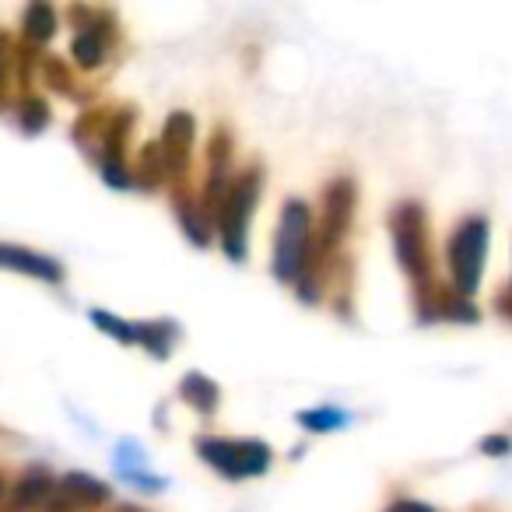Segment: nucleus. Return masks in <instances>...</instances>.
<instances>
[{"label":"nucleus","instance_id":"nucleus-1","mask_svg":"<svg viewBox=\"0 0 512 512\" xmlns=\"http://www.w3.org/2000/svg\"><path fill=\"white\" fill-rule=\"evenodd\" d=\"M309 246H313V214L302 200H285L278 221V239H274V278L281 285H299L309 264Z\"/></svg>","mask_w":512,"mask_h":512},{"label":"nucleus","instance_id":"nucleus-2","mask_svg":"<svg viewBox=\"0 0 512 512\" xmlns=\"http://www.w3.org/2000/svg\"><path fill=\"white\" fill-rule=\"evenodd\" d=\"M488 239L491 228L488 218L481 214H470L449 235V274H453V288L470 299V295L481 288V274H484V260H488Z\"/></svg>","mask_w":512,"mask_h":512},{"label":"nucleus","instance_id":"nucleus-3","mask_svg":"<svg viewBox=\"0 0 512 512\" xmlns=\"http://www.w3.org/2000/svg\"><path fill=\"white\" fill-rule=\"evenodd\" d=\"M260 200V169H246L228 183L225 200L218 211V232L228 260L242 264L246 260V239H249V218Z\"/></svg>","mask_w":512,"mask_h":512},{"label":"nucleus","instance_id":"nucleus-4","mask_svg":"<svg viewBox=\"0 0 512 512\" xmlns=\"http://www.w3.org/2000/svg\"><path fill=\"white\" fill-rule=\"evenodd\" d=\"M197 456L214 467L218 474H225L228 481H242V477H256L271 467V446L260 439H218V435H200Z\"/></svg>","mask_w":512,"mask_h":512},{"label":"nucleus","instance_id":"nucleus-5","mask_svg":"<svg viewBox=\"0 0 512 512\" xmlns=\"http://www.w3.org/2000/svg\"><path fill=\"white\" fill-rule=\"evenodd\" d=\"M390 235L397 264L414 278V285L428 281V218L418 200H404L390 214Z\"/></svg>","mask_w":512,"mask_h":512},{"label":"nucleus","instance_id":"nucleus-6","mask_svg":"<svg viewBox=\"0 0 512 512\" xmlns=\"http://www.w3.org/2000/svg\"><path fill=\"white\" fill-rule=\"evenodd\" d=\"M351 214H355V183L341 176L323 190V214H320L323 246H337L341 242V235L351 225Z\"/></svg>","mask_w":512,"mask_h":512},{"label":"nucleus","instance_id":"nucleus-7","mask_svg":"<svg viewBox=\"0 0 512 512\" xmlns=\"http://www.w3.org/2000/svg\"><path fill=\"white\" fill-rule=\"evenodd\" d=\"M418 292H428V299H421L418 295V309H421L425 320H449V323H474L477 320V309L470 306V299H463L453 285L442 288L428 278L418 285Z\"/></svg>","mask_w":512,"mask_h":512},{"label":"nucleus","instance_id":"nucleus-8","mask_svg":"<svg viewBox=\"0 0 512 512\" xmlns=\"http://www.w3.org/2000/svg\"><path fill=\"white\" fill-rule=\"evenodd\" d=\"M162 162H165V176H183L186 165H190V151H193V120L190 113H172L165 120L162 130Z\"/></svg>","mask_w":512,"mask_h":512},{"label":"nucleus","instance_id":"nucleus-9","mask_svg":"<svg viewBox=\"0 0 512 512\" xmlns=\"http://www.w3.org/2000/svg\"><path fill=\"white\" fill-rule=\"evenodd\" d=\"M0 267H4V271L29 274V278H39V281H50V285L64 281V267H60L57 260L36 253V249L11 246V242H0Z\"/></svg>","mask_w":512,"mask_h":512},{"label":"nucleus","instance_id":"nucleus-10","mask_svg":"<svg viewBox=\"0 0 512 512\" xmlns=\"http://www.w3.org/2000/svg\"><path fill=\"white\" fill-rule=\"evenodd\" d=\"M179 397H183L197 414H214L221 404L218 383L207 379L204 372H190V376H183V383H179Z\"/></svg>","mask_w":512,"mask_h":512},{"label":"nucleus","instance_id":"nucleus-11","mask_svg":"<svg viewBox=\"0 0 512 512\" xmlns=\"http://www.w3.org/2000/svg\"><path fill=\"white\" fill-rule=\"evenodd\" d=\"M50 495H53V477L46 474L43 467H36V470H29V474L22 477V484H18L15 509L18 512H29V509H36V505L50 502Z\"/></svg>","mask_w":512,"mask_h":512},{"label":"nucleus","instance_id":"nucleus-12","mask_svg":"<svg viewBox=\"0 0 512 512\" xmlns=\"http://www.w3.org/2000/svg\"><path fill=\"white\" fill-rule=\"evenodd\" d=\"M176 337H179V327L172 320L137 323V344H144V348H148L155 358H169Z\"/></svg>","mask_w":512,"mask_h":512},{"label":"nucleus","instance_id":"nucleus-13","mask_svg":"<svg viewBox=\"0 0 512 512\" xmlns=\"http://www.w3.org/2000/svg\"><path fill=\"white\" fill-rule=\"evenodd\" d=\"M71 53L81 67H99L102 60H106V32H102L99 25H85V29L74 36Z\"/></svg>","mask_w":512,"mask_h":512},{"label":"nucleus","instance_id":"nucleus-14","mask_svg":"<svg viewBox=\"0 0 512 512\" xmlns=\"http://www.w3.org/2000/svg\"><path fill=\"white\" fill-rule=\"evenodd\" d=\"M176 214L183 232L190 235L197 246H207L211 242V225H207V214L200 204H190V197H176Z\"/></svg>","mask_w":512,"mask_h":512},{"label":"nucleus","instance_id":"nucleus-15","mask_svg":"<svg viewBox=\"0 0 512 512\" xmlns=\"http://www.w3.org/2000/svg\"><path fill=\"white\" fill-rule=\"evenodd\" d=\"M53 32H57V15H53L50 4H32L29 11H25V36L32 39V43H46V39H53Z\"/></svg>","mask_w":512,"mask_h":512},{"label":"nucleus","instance_id":"nucleus-16","mask_svg":"<svg viewBox=\"0 0 512 512\" xmlns=\"http://www.w3.org/2000/svg\"><path fill=\"white\" fill-rule=\"evenodd\" d=\"M344 421H348V414L337 411V407H316V411L299 414V425L306 428V432H337Z\"/></svg>","mask_w":512,"mask_h":512},{"label":"nucleus","instance_id":"nucleus-17","mask_svg":"<svg viewBox=\"0 0 512 512\" xmlns=\"http://www.w3.org/2000/svg\"><path fill=\"white\" fill-rule=\"evenodd\" d=\"M92 323L99 330H106L113 341H120V344H137V323H123V320H116V316H109V313H102V309H92Z\"/></svg>","mask_w":512,"mask_h":512},{"label":"nucleus","instance_id":"nucleus-18","mask_svg":"<svg viewBox=\"0 0 512 512\" xmlns=\"http://www.w3.org/2000/svg\"><path fill=\"white\" fill-rule=\"evenodd\" d=\"M141 183L144 186H158L165 179V162H162V148L158 144H148L141 155Z\"/></svg>","mask_w":512,"mask_h":512},{"label":"nucleus","instance_id":"nucleus-19","mask_svg":"<svg viewBox=\"0 0 512 512\" xmlns=\"http://www.w3.org/2000/svg\"><path fill=\"white\" fill-rule=\"evenodd\" d=\"M18 120H22L25 134H39V130L50 123V106H46L43 99H25L22 102V116H18Z\"/></svg>","mask_w":512,"mask_h":512},{"label":"nucleus","instance_id":"nucleus-20","mask_svg":"<svg viewBox=\"0 0 512 512\" xmlns=\"http://www.w3.org/2000/svg\"><path fill=\"white\" fill-rule=\"evenodd\" d=\"M481 453L509 456L512 453V439H509V435H488V439H481Z\"/></svg>","mask_w":512,"mask_h":512},{"label":"nucleus","instance_id":"nucleus-21","mask_svg":"<svg viewBox=\"0 0 512 512\" xmlns=\"http://www.w3.org/2000/svg\"><path fill=\"white\" fill-rule=\"evenodd\" d=\"M386 512H435V509H432V505H425V502H414V498H397V502H393Z\"/></svg>","mask_w":512,"mask_h":512},{"label":"nucleus","instance_id":"nucleus-22","mask_svg":"<svg viewBox=\"0 0 512 512\" xmlns=\"http://www.w3.org/2000/svg\"><path fill=\"white\" fill-rule=\"evenodd\" d=\"M4 81H8V39L0 36V92H4Z\"/></svg>","mask_w":512,"mask_h":512},{"label":"nucleus","instance_id":"nucleus-23","mask_svg":"<svg viewBox=\"0 0 512 512\" xmlns=\"http://www.w3.org/2000/svg\"><path fill=\"white\" fill-rule=\"evenodd\" d=\"M0 488H4V484H0Z\"/></svg>","mask_w":512,"mask_h":512}]
</instances>
